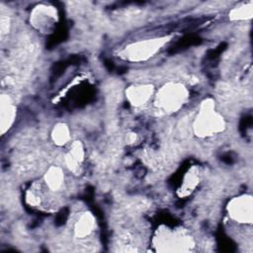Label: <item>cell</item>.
<instances>
[{
    "mask_svg": "<svg viewBox=\"0 0 253 253\" xmlns=\"http://www.w3.org/2000/svg\"><path fill=\"white\" fill-rule=\"evenodd\" d=\"M223 117L215 111L214 101L211 98L205 99L200 106L199 112L193 124L195 135L207 138L222 132L225 129Z\"/></svg>",
    "mask_w": 253,
    "mask_h": 253,
    "instance_id": "obj_1",
    "label": "cell"
},
{
    "mask_svg": "<svg viewBox=\"0 0 253 253\" xmlns=\"http://www.w3.org/2000/svg\"><path fill=\"white\" fill-rule=\"evenodd\" d=\"M195 245L193 237L185 229H158L153 238V246L159 252L190 251Z\"/></svg>",
    "mask_w": 253,
    "mask_h": 253,
    "instance_id": "obj_2",
    "label": "cell"
},
{
    "mask_svg": "<svg viewBox=\"0 0 253 253\" xmlns=\"http://www.w3.org/2000/svg\"><path fill=\"white\" fill-rule=\"evenodd\" d=\"M189 90L182 83L168 82L155 93L156 108L166 114L178 112L187 102Z\"/></svg>",
    "mask_w": 253,
    "mask_h": 253,
    "instance_id": "obj_3",
    "label": "cell"
},
{
    "mask_svg": "<svg viewBox=\"0 0 253 253\" xmlns=\"http://www.w3.org/2000/svg\"><path fill=\"white\" fill-rule=\"evenodd\" d=\"M169 41V37L137 41L125 46L119 52V56L130 62L145 61L154 56Z\"/></svg>",
    "mask_w": 253,
    "mask_h": 253,
    "instance_id": "obj_4",
    "label": "cell"
},
{
    "mask_svg": "<svg viewBox=\"0 0 253 253\" xmlns=\"http://www.w3.org/2000/svg\"><path fill=\"white\" fill-rule=\"evenodd\" d=\"M229 218L240 224H251L253 220V199L251 195L232 198L226 207Z\"/></svg>",
    "mask_w": 253,
    "mask_h": 253,
    "instance_id": "obj_5",
    "label": "cell"
},
{
    "mask_svg": "<svg viewBox=\"0 0 253 253\" xmlns=\"http://www.w3.org/2000/svg\"><path fill=\"white\" fill-rule=\"evenodd\" d=\"M58 21L57 10L48 4L37 5L30 16L31 25L41 33H51Z\"/></svg>",
    "mask_w": 253,
    "mask_h": 253,
    "instance_id": "obj_6",
    "label": "cell"
},
{
    "mask_svg": "<svg viewBox=\"0 0 253 253\" xmlns=\"http://www.w3.org/2000/svg\"><path fill=\"white\" fill-rule=\"evenodd\" d=\"M154 95V87L151 84H132L126 90V97L133 107L144 106Z\"/></svg>",
    "mask_w": 253,
    "mask_h": 253,
    "instance_id": "obj_7",
    "label": "cell"
},
{
    "mask_svg": "<svg viewBox=\"0 0 253 253\" xmlns=\"http://www.w3.org/2000/svg\"><path fill=\"white\" fill-rule=\"evenodd\" d=\"M16 106L7 94H2L0 98V127L3 135L13 126L16 120Z\"/></svg>",
    "mask_w": 253,
    "mask_h": 253,
    "instance_id": "obj_8",
    "label": "cell"
},
{
    "mask_svg": "<svg viewBox=\"0 0 253 253\" xmlns=\"http://www.w3.org/2000/svg\"><path fill=\"white\" fill-rule=\"evenodd\" d=\"M96 220L90 211H83L77 217L73 225L74 236L78 239H84L90 236L95 229Z\"/></svg>",
    "mask_w": 253,
    "mask_h": 253,
    "instance_id": "obj_9",
    "label": "cell"
},
{
    "mask_svg": "<svg viewBox=\"0 0 253 253\" xmlns=\"http://www.w3.org/2000/svg\"><path fill=\"white\" fill-rule=\"evenodd\" d=\"M85 158V150L80 140L73 141L65 154V165L73 173H77Z\"/></svg>",
    "mask_w": 253,
    "mask_h": 253,
    "instance_id": "obj_10",
    "label": "cell"
},
{
    "mask_svg": "<svg viewBox=\"0 0 253 253\" xmlns=\"http://www.w3.org/2000/svg\"><path fill=\"white\" fill-rule=\"evenodd\" d=\"M201 181L200 169L198 166H192L184 175L180 188L177 191V195L180 198L190 196L198 187Z\"/></svg>",
    "mask_w": 253,
    "mask_h": 253,
    "instance_id": "obj_11",
    "label": "cell"
},
{
    "mask_svg": "<svg viewBox=\"0 0 253 253\" xmlns=\"http://www.w3.org/2000/svg\"><path fill=\"white\" fill-rule=\"evenodd\" d=\"M64 180V172L59 166H50L43 175V181L46 188L54 193L62 189Z\"/></svg>",
    "mask_w": 253,
    "mask_h": 253,
    "instance_id": "obj_12",
    "label": "cell"
},
{
    "mask_svg": "<svg viewBox=\"0 0 253 253\" xmlns=\"http://www.w3.org/2000/svg\"><path fill=\"white\" fill-rule=\"evenodd\" d=\"M51 139L57 146H63L71 139L69 126L64 123L56 124L51 130Z\"/></svg>",
    "mask_w": 253,
    "mask_h": 253,
    "instance_id": "obj_13",
    "label": "cell"
},
{
    "mask_svg": "<svg viewBox=\"0 0 253 253\" xmlns=\"http://www.w3.org/2000/svg\"><path fill=\"white\" fill-rule=\"evenodd\" d=\"M229 19L231 21H244L249 20L253 16V2L242 3L239 6L234 7L229 12Z\"/></svg>",
    "mask_w": 253,
    "mask_h": 253,
    "instance_id": "obj_14",
    "label": "cell"
},
{
    "mask_svg": "<svg viewBox=\"0 0 253 253\" xmlns=\"http://www.w3.org/2000/svg\"><path fill=\"white\" fill-rule=\"evenodd\" d=\"M126 140L127 143H133L136 140V133H134V132L128 133L126 137Z\"/></svg>",
    "mask_w": 253,
    "mask_h": 253,
    "instance_id": "obj_15",
    "label": "cell"
}]
</instances>
